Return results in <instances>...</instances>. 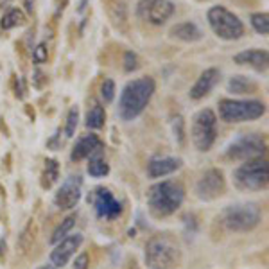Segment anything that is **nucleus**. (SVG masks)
I'll return each mask as SVG.
<instances>
[{
	"label": "nucleus",
	"mask_w": 269,
	"mask_h": 269,
	"mask_svg": "<svg viewBox=\"0 0 269 269\" xmlns=\"http://www.w3.org/2000/svg\"><path fill=\"white\" fill-rule=\"evenodd\" d=\"M155 88L156 85L151 78H139L127 83L118 99V117L122 118L124 122L134 120L149 104L153 94H155Z\"/></svg>",
	"instance_id": "obj_1"
},
{
	"label": "nucleus",
	"mask_w": 269,
	"mask_h": 269,
	"mask_svg": "<svg viewBox=\"0 0 269 269\" xmlns=\"http://www.w3.org/2000/svg\"><path fill=\"white\" fill-rule=\"evenodd\" d=\"M185 199V188L179 181H172V179H165L155 183L149 192H147V207L149 212L156 219L162 217H169L181 207Z\"/></svg>",
	"instance_id": "obj_2"
},
{
	"label": "nucleus",
	"mask_w": 269,
	"mask_h": 269,
	"mask_svg": "<svg viewBox=\"0 0 269 269\" xmlns=\"http://www.w3.org/2000/svg\"><path fill=\"white\" fill-rule=\"evenodd\" d=\"M146 264L151 269H174L181 264V249L169 235H156L146 246Z\"/></svg>",
	"instance_id": "obj_3"
},
{
	"label": "nucleus",
	"mask_w": 269,
	"mask_h": 269,
	"mask_svg": "<svg viewBox=\"0 0 269 269\" xmlns=\"http://www.w3.org/2000/svg\"><path fill=\"white\" fill-rule=\"evenodd\" d=\"M233 183L241 190H265L267 188V160L260 156L246 160L233 171Z\"/></svg>",
	"instance_id": "obj_4"
},
{
	"label": "nucleus",
	"mask_w": 269,
	"mask_h": 269,
	"mask_svg": "<svg viewBox=\"0 0 269 269\" xmlns=\"http://www.w3.org/2000/svg\"><path fill=\"white\" fill-rule=\"evenodd\" d=\"M264 113L265 104L260 101H235V99L219 101V117L224 122H249L260 118Z\"/></svg>",
	"instance_id": "obj_5"
},
{
	"label": "nucleus",
	"mask_w": 269,
	"mask_h": 269,
	"mask_svg": "<svg viewBox=\"0 0 269 269\" xmlns=\"http://www.w3.org/2000/svg\"><path fill=\"white\" fill-rule=\"evenodd\" d=\"M223 223L230 232H249L260 223V210L255 203H237L224 208Z\"/></svg>",
	"instance_id": "obj_6"
},
{
	"label": "nucleus",
	"mask_w": 269,
	"mask_h": 269,
	"mask_svg": "<svg viewBox=\"0 0 269 269\" xmlns=\"http://www.w3.org/2000/svg\"><path fill=\"white\" fill-rule=\"evenodd\" d=\"M217 134V117L212 110H199L194 118H192V127H190V137L192 142L196 146L197 151L207 153L210 151V147L216 142Z\"/></svg>",
	"instance_id": "obj_7"
},
{
	"label": "nucleus",
	"mask_w": 269,
	"mask_h": 269,
	"mask_svg": "<svg viewBox=\"0 0 269 269\" xmlns=\"http://www.w3.org/2000/svg\"><path fill=\"white\" fill-rule=\"evenodd\" d=\"M208 24L221 40H239L244 34V25L239 18L223 6H214L207 13Z\"/></svg>",
	"instance_id": "obj_8"
},
{
	"label": "nucleus",
	"mask_w": 269,
	"mask_h": 269,
	"mask_svg": "<svg viewBox=\"0 0 269 269\" xmlns=\"http://www.w3.org/2000/svg\"><path fill=\"white\" fill-rule=\"evenodd\" d=\"M264 151H265L264 137L258 133H249L233 140L228 146V149H226V156L230 160H251L262 156Z\"/></svg>",
	"instance_id": "obj_9"
},
{
	"label": "nucleus",
	"mask_w": 269,
	"mask_h": 269,
	"mask_svg": "<svg viewBox=\"0 0 269 269\" xmlns=\"http://www.w3.org/2000/svg\"><path fill=\"white\" fill-rule=\"evenodd\" d=\"M137 15L147 24L162 25L174 15V4L171 0H140L137 4Z\"/></svg>",
	"instance_id": "obj_10"
},
{
	"label": "nucleus",
	"mask_w": 269,
	"mask_h": 269,
	"mask_svg": "<svg viewBox=\"0 0 269 269\" xmlns=\"http://www.w3.org/2000/svg\"><path fill=\"white\" fill-rule=\"evenodd\" d=\"M88 201L92 203L95 216H97L99 219L113 221L122 214V203L115 199V196L111 194L110 188L97 187L92 192V196L88 197Z\"/></svg>",
	"instance_id": "obj_11"
},
{
	"label": "nucleus",
	"mask_w": 269,
	"mask_h": 269,
	"mask_svg": "<svg viewBox=\"0 0 269 269\" xmlns=\"http://www.w3.org/2000/svg\"><path fill=\"white\" fill-rule=\"evenodd\" d=\"M226 190L224 174L219 169H208L196 183V196L201 201H214L221 197Z\"/></svg>",
	"instance_id": "obj_12"
},
{
	"label": "nucleus",
	"mask_w": 269,
	"mask_h": 269,
	"mask_svg": "<svg viewBox=\"0 0 269 269\" xmlns=\"http://www.w3.org/2000/svg\"><path fill=\"white\" fill-rule=\"evenodd\" d=\"M81 187L83 179L79 176H70L63 181V185L57 188L56 196H54V203L59 210H72L78 207L79 199H81Z\"/></svg>",
	"instance_id": "obj_13"
},
{
	"label": "nucleus",
	"mask_w": 269,
	"mask_h": 269,
	"mask_svg": "<svg viewBox=\"0 0 269 269\" xmlns=\"http://www.w3.org/2000/svg\"><path fill=\"white\" fill-rule=\"evenodd\" d=\"M81 244H83L81 233L66 235L65 239H61V241L54 246L52 251H50V264H52L56 269L65 267V265L69 264L70 258L76 255V251L81 248Z\"/></svg>",
	"instance_id": "obj_14"
},
{
	"label": "nucleus",
	"mask_w": 269,
	"mask_h": 269,
	"mask_svg": "<svg viewBox=\"0 0 269 269\" xmlns=\"http://www.w3.org/2000/svg\"><path fill=\"white\" fill-rule=\"evenodd\" d=\"M101 151H102L101 139H99L97 134L90 133V134H85L83 139L78 140V144H76V146H74V149H72V155H70V158H72L74 162H81V160L90 158L92 155H95V153H101Z\"/></svg>",
	"instance_id": "obj_15"
},
{
	"label": "nucleus",
	"mask_w": 269,
	"mask_h": 269,
	"mask_svg": "<svg viewBox=\"0 0 269 269\" xmlns=\"http://www.w3.org/2000/svg\"><path fill=\"white\" fill-rule=\"evenodd\" d=\"M181 163H183L181 158H174V156H156L147 163V174L151 178H163L181 169Z\"/></svg>",
	"instance_id": "obj_16"
},
{
	"label": "nucleus",
	"mask_w": 269,
	"mask_h": 269,
	"mask_svg": "<svg viewBox=\"0 0 269 269\" xmlns=\"http://www.w3.org/2000/svg\"><path fill=\"white\" fill-rule=\"evenodd\" d=\"M233 63L237 65H248L258 72H265L267 69V50L264 49H251L242 50V52L233 56Z\"/></svg>",
	"instance_id": "obj_17"
},
{
	"label": "nucleus",
	"mask_w": 269,
	"mask_h": 269,
	"mask_svg": "<svg viewBox=\"0 0 269 269\" xmlns=\"http://www.w3.org/2000/svg\"><path fill=\"white\" fill-rule=\"evenodd\" d=\"M221 72L217 69H207L203 74L199 76V79L196 81V85L190 88V97L192 99H203L205 95H208L212 92L214 86L219 83Z\"/></svg>",
	"instance_id": "obj_18"
},
{
	"label": "nucleus",
	"mask_w": 269,
	"mask_h": 269,
	"mask_svg": "<svg viewBox=\"0 0 269 269\" xmlns=\"http://www.w3.org/2000/svg\"><path fill=\"white\" fill-rule=\"evenodd\" d=\"M171 36L176 38V40L190 41L192 43V41H199L203 38V33L194 22H181V24H176L171 29Z\"/></svg>",
	"instance_id": "obj_19"
},
{
	"label": "nucleus",
	"mask_w": 269,
	"mask_h": 269,
	"mask_svg": "<svg viewBox=\"0 0 269 269\" xmlns=\"http://www.w3.org/2000/svg\"><path fill=\"white\" fill-rule=\"evenodd\" d=\"M228 92L232 94H255L257 92V83L248 79L246 76H233L228 81Z\"/></svg>",
	"instance_id": "obj_20"
},
{
	"label": "nucleus",
	"mask_w": 269,
	"mask_h": 269,
	"mask_svg": "<svg viewBox=\"0 0 269 269\" xmlns=\"http://www.w3.org/2000/svg\"><path fill=\"white\" fill-rule=\"evenodd\" d=\"M101 153H95L88 160V167L86 169H88V174L94 176V178H102V176H106L110 172V165L106 163V160L102 158Z\"/></svg>",
	"instance_id": "obj_21"
},
{
	"label": "nucleus",
	"mask_w": 269,
	"mask_h": 269,
	"mask_svg": "<svg viewBox=\"0 0 269 269\" xmlns=\"http://www.w3.org/2000/svg\"><path fill=\"white\" fill-rule=\"evenodd\" d=\"M59 178V163L56 160H45V169L43 174H41V187L43 188H50Z\"/></svg>",
	"instance_id": "obj_22"
},
{
	"label": "nucleus",
	"mask_w": 269,
	"mask_h": 269,
	"mask_svg": "<svg viewBox=\"0 0 269 269\" xmlns=\"http://www.w3.org/2000/svg\"><path fill=\"white\" fill-rule=\"evenodd\" d=\"M104 120H106V111L101 104H94L92 110L86 113V126L90 129H99V127L104 126Z\"/></svg>",
	"instance_id": "obj_23"
},
{
	"label": "nucleus",
	"mask_w": 269,
	"mask_h": 269,
	"mask_svg": "<svg viewBox=\"0 0 269 269\" xmlns=\"http://www.w3.org/2000/svg\"><path fill=\"white\" fill-rule=\"evenodd\" d=\"M25 22V15L20 11V9H9L6 13L2 20H0V27L2 29H13V27H18Z\"/></svg>",
	"instance_id": "obj_24"
},
{
	"label": "nucleus",
	"mask_w": 269,
	"mask_h": 269,
	"mask_svg": "<svg viewBox=\"0 0 269 269\" xmlns=\"http://www.w3.org/2000/svg\"><path fill=\"white\" fill-rule=\"evenodd\" d=\"M74 224H76V216H69L65 221H61V224L54 230L52 237H50V242H52V244H57L61 239H65V237L69 235L70 230L74 228Z\"/></svg>",
	"instance_id": "obj_25"
},
{
	"label": "nucleus",
	"mask_w": 269,
	"mask_h": 269,
	"mask_svg": "<svg viewBox=\"0 0 269 269\" xmlns=\"http://www.w3.org/2000/svg\"><path fill=\"white\" fill-rule=\"evenodd\" d=\"M251 25L253 29L257 31L258 34H262V36H265V34L269 33V17L267 13H253L251 15Z\"/></svg>",
	"instance_id": "obj_26"
},
{
	"label": "nucleus",
	"mask_w": 269,
	"mask_h": 269,
	"mask_svg": "<svg viewBox=\"0 0 269 269\" xmlns=\"http://www.w3.org/2000/svg\"><path fill=\"white\" fill-rule=\"evenodd\" d=\"M78 122H79V110L78 106L70 108L69 115H66V137H74V133H76V127H78Z\"/></svg>",
	"instance_id": "obj_27"
},
{
	"label": "nucleus",
	"mask_w": 269,
	"mask_h": 269,
	"mask_svg": "<svg viewBox=\"0 0 269 269\" xmlns=\"http://www.w3.org/2000/svg\"><path fill=\"white\" fill-rule=\"evenodd\" d=\"M33 228H34V223L31 221V223L25 226L24 233H22V237H20V246H22L24 251H27V249L31 248V244H33V241H34V232L31 233V230Z\"/></svg>",
	"instance_id": "obj_28"
},
{
	"label": "nucleus",
	"mask_w": 269,
	"mask_h": 269,
	"mask_svg": "<svg viewBox=\"0 0 269 269\" xmlns=\"http://www.w3.org/2000/svg\"><path fill=\"white\" fill-rule=\"evenodd\" d=\"M101 97L104 99V102H111L115 99V83L111 79H104L101 85Z\"/></svg>",
	"instance_id": "obj_29"
},
{
	"label": "nucleus",
	"mask_w": 269,
	"mask_h": 269,
	"mask_svg": "<svg viewBox=\"0 0 269 269\" xmlns=\"http://www.w3.org/2000/svg\"><path fill=\"white\" fill-rule=\"evenodd\" d=\"M137 69H139V56L134 52H131V50H127L124 54V70L126 72H133Z\"/></svg>",
	"instance_id": "obj_30"
},
{
	"label": "nucleus",
	"mask_w": 269,
	"mask_h": 269,
	"mask_svg": "<svg viewBox=\"0 0 269 269\" xmlns=\"http://www.w3.org/2000/svg\"><path fill=\"white\" fill-rule=\"evenodd\" d=\"M33 57H34V61L36 63H45L47 61V57H49V52H47V45L45 43H40L34 49V52H33Z\"/></svg>",
	"instance_id": "obj_31"
},
{
	"label": "nucleus",
	"mask_w": 269,
	"mask_h": 269,
	"mask_svg": "<svg viewBox=\"0 0 269 269\" xmlns=\"http://www.w3.org/2000/svg\"><path fill=\"white\" fill-rule=\"evenodd\" d=\"M90 265V258L86 253H81L78 258H76V262H74V269H88Z\"/></svg>",
	"instance_id": "obj_32"
},
{
	"label": "nucleus",
	"mask_w": 269,
	"mask_h": 269,
	"mask_svg": "<svg viewBox=\"0 0 269 269\" xmlns=\"http://www.w3.org/2000/svg\"><path fill=\"white\" fill-rule=\"evenodd\" d=\"M25 9H27L29 13H33V9H34V0H25Z\"/></svg>",
	"instance_id": "obj_33"
},
{
	"label": "nucleus",
	"mask_w": 269,
	"mask_h": 269,
	"mask_svg": "<svg viewBox=\"0 0 269 269\" xmlns=\"http://www.w3.org/2000/svg\"><path fill=\"white\" fill-rule=\"evenodd\" d=\"M38 269H56L52 264H45V265H41V267H38Z\"/></svg>",
	"instance_id": "obj_34"
},
{
	"label": "nucleus",
	"mask_w": 269,
	"mask_h": 269,
	"mask_svg": "<svg viewBox=\"0 0 269 269\" xmlns=\"http://www.w3.org/2000/svg\"><path fill=\"white\" fill-rule=\"evenodd\" d=\"M4 2H9V0H4Z\"/></svg>",
	"instance_id": "obj_35"
}]
</instances>
